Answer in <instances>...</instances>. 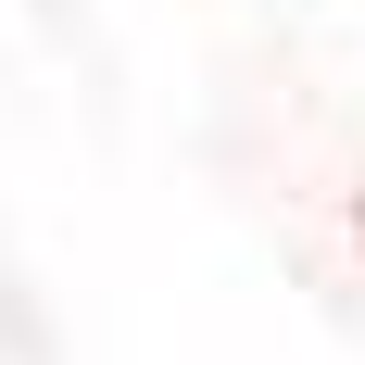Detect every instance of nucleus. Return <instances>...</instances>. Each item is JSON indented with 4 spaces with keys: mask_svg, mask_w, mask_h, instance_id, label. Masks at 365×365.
Returning <instances> with one entry per match:
<instances>
[{
    "mask_svg": "<svg viewBox=\"0 0 365 365\" xmlns=\"http://www.w3.org/2000/svg\"><path fill=\"white\" fill-rule=\"evenodd\" d=\"M353 227H365V215H353Z\"/></svg>",
    "mask_w": 365,
    "mask_h": 365,
    "instance_id": "obj_1",
    "label": "nucleus"
}]
</instances>
